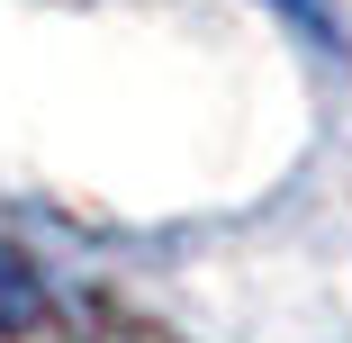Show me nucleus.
<instances>
[{
  "mask_svg": "<svg viewBox=\"0 0 352 343\" xmlns=\"http://www.w3.org/2000/svg\"><path fill=\"white\" fill-rule=\"evenodd\" d=\"M271 10L280 19H289L307 45H325V54H343V10H334V0H271Z\"/></svg>",
  "mask_w": 352,
  "mask_h": 343,
  "instance_id": "obj_1",
  "label": "nucleus"
}]
</instances>
